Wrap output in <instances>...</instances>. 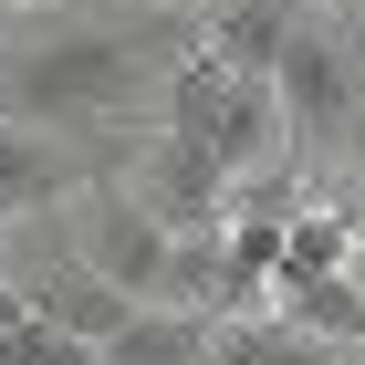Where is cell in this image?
Returning a JSON list of instances; mask_svg holds the SVG:
<instances>
[{"instance_id": "cell-1", "label": "cell", "mask_w": 365, "mask_h": 365, "mask_svg": "<svg viewBox=\"0 0 365 365\" xmlns=\"http://www.w3.org/2000/svg\"><path fill=\"white\" fill-rule=\"evenodd\" d=\"M188 42H198V21H146L125 0H115L105 21H53V31H31V42H0V115L53 125V136H94L115 115L157 105V84L178 73Z\"/></svg>"}, {"instance_id": "cell-2", "label": "cell", "mask_w": 365, "mask_h": 365, "mask_svg": "<svg viewBox=\"0 0 365 365\" xmlns=\"http://www.w3.org/2000/svg\"><path fill=\"white\" fill-rule=\"evenodd\" d=\"M272 84H282V125H292L303 168H355L365 157V53L344 42V21L303 11V31L272 63Z\"/></svg>"}, {"instance_id": "cell-3", "label": "cell", "mask_w": 365, "mask_h": 365, "mask_svg": "<svg viewBox=\"0 0 365 365\" xmlns=\"http://www.w3.org/2000/svg\"><path fill=\"white\" fill-rule=\"evenodd\" d=\"M0 272H11V292H21L42 324H63V334H84V344H115V334L146 313L136 292H115V282L73 251L63 198H53V209H11V230H0Z\"/></svg>"}, {"instance_id": "cell-4", "label": "cell", "mask_w": 365, "mask_h": 365, "mask_svg": "<svg viewBox=\"0 0 365 365\" xmlns=\"http://www.w3.org/2000/svg\"><path fill=\"white\" fill-rule=\"evenodd\" d=\"M63 230H73V251H84L94 272L115 282V292H136V303H157V282H168V240H178V230L157 220V209H146V198L125 188L115 168H94L84 188L63 198Z\"/></svg>"}, {"instance_id": "cell-5", "label": "cell", "mask_w": 365, "mask_h": 365, "mask_svg": "<svg viewBox=\"0 0 365 365\" xmlns=\"http://www.w3.org/2000/svg\"><path fill=\"white\" fill-rule=\"evenodd\" d=\"M115 178H125V188H136L168 230H209V220H230V168H220V146H198V136H168V125H157V136H146Z\"/></svg>"}, {"instance_id": "cell-6", "label": "cell", "mask_w": 365, "mask_h": 365, "mask_svg": "<svg viewBox=\"0 0 365 365\" xmlns=\"http://www.w3.org/2000/svg\"><path fill=\"white\" fill-rule=\"evenodd\" d=\"M94 178V157L53 125H21V115H0V209H53Z\"/></svg>"}, {"instance_id": "cell-7", "label": "cell", "mask_w": 365, "mask_h": 365, "mask_svg": "<svg viewBox=\"0 0 365 365\" xmlns=\"http://www.w3.org/2000/svg\"><path fill=\"white\" fill-rule=\"evenodd\" d=\"M209 365H334V344L303 334L282 303H240V313H209Z\"/></svg>"}, {"instance_id": "cell-8", "label": "cell", "mask_w": 365, "mask_h": 365, "mask_svg": "<svg viewBox=\"0 0 365 365\" xmlns=\"http://www.w3.org/2000/svg\"><path fill=\"white\" fill-rule=\"evenodd\" d=\"M303 11L313 0H220V11H198V42H209L230 73H272L282 42L303 31Z\"/></svg>"}, {"instance_id": "cell-9", "label": "cell", "mask_w": 365, "mask_h": 365, "mask_svg": "<svg viewBox=\"0 0 365 365\" xmlns=\"http://www.w3.org/2000/svg\"><path fill=\"white\" fill-rule=\"evenodd\" d=\"M94 365H209V313H168V303H146L115 344H94Z\"/></svg>"}, {"instance_id": "cell-10", "label": "cell", "mask_w": 365, "mask_h": 365, "mask_svg": "<svg viewBox=\"0 0 365 365\" xmlns=\"http://www.w3.org/2000/svg\"><path fill=\"white\" fill-rule=\"evenodd\" d=\"M0 365H94V344L42 324V313H21V324H0Z\"/></svg>"}, {"instance_id": "cell-11", "label": "cell", "mask_w": 365, "mask_h": 365, "mask_svg": "<svg viewBox=\"0 0 365 365\" xmlns=\"http://www.w3.org/2000/svg\"><path fill=\"white\" fill-rule=\"evenodd\" d=\"M21 313H31V303H21V292H11V272H0V324H21Z\"/></svg>"}, {"instance_id": "cell-12", "label": "cell", "mask_w": 365, "mask_h": 365, "mask_svg": "<svg viewBox=\"0 0 365 365\" xmlns=\"http://www.w3.org/2000/svg\"><path fill=\"white\" fill-rule=\"evenodd\" d=\"M0 11H31V21H42V11H73V0H0Z\"/></svg>"}, {"instance_id": "cell-13", "label": "cell", "mask_w": 365, "mask_h": 365, "mask_svg": "<svg viewBox=\"0 0 365 365\" xmlns=\"http://www.w3.org/2000/svg\"><path fill=\"white\" fill-rule=\"evenodd\" d=\"M125 11H178V0H125Z\"/></svg>"}, {"instance_id": "cell-14", "label": "cell", "mask_w": 365, "mask_h": 365, "mask_svg": "<svg viewBox=\"0 0 365 365\" xmlns=\"http://www.w3.org/2000/svg\"><path fill=\"white\" fill-rule=\"evenodd\" d=\"M344 272H365V230H355V261H344Z\"/></svg>"}, {"instance_id": "cell-15", "label": "cell", "mask_w": 365, "mask_h": 365, "mask_svg": "<svg viewBox=\"0 0 365 365\" xmlns=\"http://www.w3.org/2000/svg\"><path fill=\"white\" fill-rule=\"evenodd\" d=\"M178 11H220V0H178Z\"/></svg>"}, {"instance_id": "cell-16", "label": "cell", "mask_w": 365, "mask_h": 365, "mask_svg": "<svg viewBox=\"0 0 365 365\" xmlns=\"http://www.w3.org/2000/svg\"><path fill=\"white\" fill-rule=\"evenodd\" d=\"M334 11H365V0H334Z\"/></svg>"}, {"instance_id": "cell-17", "label": "cell", "mask_w": 365, "mask_h": 365, "mask_svg": "<svg viewBox=\"0 0 365 365\" xmlns=\"http://www.w3.org/2000/svg\"><path fill=\"white\" fill-rule=\"evenodd\" d=\"M0 230H11V209H0Z\"/></svg>"}]
</instances>
